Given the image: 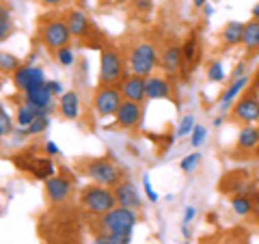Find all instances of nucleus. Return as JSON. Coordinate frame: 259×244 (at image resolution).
I'll return each instance as SVG.
<instances>
[{
    "label": "nucleus",
    "instance_id": "f257e3e1",
    "mask_svg": "<svg viewBox=\"0 0 259 244\" xmlns=\"http://www.w3.org/2000/svg\"><path fill=\"white\" fill-rule=\"evenodd\" d=\"M95 233H132L134 225L139 223L136 210L130 208H112L110 212L95 216Z\"/></svg>",
    "mask_w": 259,
    "mask_h": 244
},
{
    "label": "nucleus",
    "instance_id": "f03ea898",
    "mask_svg": "<svg viewBox=\"0 0 259 244\" xmlns=\"http://www.w3.org/2000/svg\"><path fill=\"white\" fill-rule=\"evenodd\" d=\"M80 206L89 214L102 216L110 212L112 208H117L115 190H110L108 186H102V184L87 186V188H82V194H80Z\"/></svg>",
    "mask_w": 259,
    "mask_h": 244
},
{
    "label": "nucleus",
    "instance_id": "7ed1b4c3",
    "mask_svg": "<svg viewBox=\"0 0 259 244\" xmlns=\"http://www.w3.org/2000/svg\"><path fill=\"white\" fill-rule=\"evenodd\" d=\"M39 37L50 50H61L69 44L71 30L67 26V20L63 15H44L39 20Z\"/></svg>",
    "mask_w": 259,
    "mask_h": 244
},
{
    "label": "nucleus",
    "instance_id": "20e7f679",
    "mask_svg": "<svg viewBox=\"0 0 259 244\" xmlns=\"http://www.w3.org/2000/svg\"><path fill=\"white\" fill-rule=\"evenodd\" d=\"M158 63V50L151 42H139L136 46H132L130 50V59H127V71L125 74H134V76H143L149 78V74L153 71Z\"/></svg>",
    "mask_w": 259,
    "mask_h": 244
},
{
    "label": "nucleus",
    "instance_id": "39448f33",
    "mask_svg": "<svg viewBox=\"0 0 259 244\" xmlns=\"http://www.w3.org/2000/svg\"><path fill=\"white\" fill-rule=\"evenodd\" d=\"M84 175H89L95 184L108 186V188H115L119 182H123L121 177V169L108 158H91L84 162Z\"/></svg>",
    "mask_w": 259,
    "mask_h": 244
},
{
    "label": "nucleus",
    "instance_id": "423d86ee",
    "mask_svg": "<svg viewBox=\"0 0 259 244\" xmlns=\"http://www.w3.org/2000/svg\"><path fill=\"white\" fill-rule=\"evenodd\" d=\"M123 61L121 54L115 48H104L102 50V59H100V85L102 87H117L123 83V74H125Z\"/></svg>",
    "mask_w": 259,
    "mask_h": 244
},
{
    "label": "nucleus",
    "instance_id": "0eeeda50",
    "mask_svg": "<svg viewBox=\"0 0 259 244\" xmlns=\"http://www.w3.org/2000/svg\"><path fill=\"white\" fill-rule=\"evenodd\" d=\"M15 167L20 171H26V173H32L35 180H41V182H48L50 177H54V165L50 162V158L44 156H35L32 151H22L18 156L13 158Z\"/></svg>",
    "mask_w": 259,
    "mask_h": 244
},
{
    "label": "nucleus",
    "instance_id": "6e6552de",
    "mask_svg": "<svg viewBox=\"0 0 259 244\" xmlns=\"http://www.w3.org/2000/svg\"><path fill=\"white\" fill-rule=\"evenodd\" d=\"M123 104V93L117 87H102L93 95V110L100 117H115Z\"/></svg>",
    "mask_w": 259,
    "mask_h": 244
},
{
    "label": "nucleus",
    "instance_id": "1a4fd4ad",
    "mask_svg": "<svg viewBox=\"0 0 259 244\" xmlns=\"http://www.w3.org/2000/svg\"><path fill=\"white\" fill-rule=\"evenodd\" d=\"M231 119L242 126H250L253 121H259V97L255 93H246L244 97H240L231 110Z\"/></svg>",
    "mask_w": 259,
    "mask_h": 244
},
{
    "label": "nucleus",
    "instance_id": "9d476101",
    "mask_svg": "<svg viewBox=\"0 0 259 244\" xmlns=\"http://www.w3.org/2000/svg\"><path fill=\"white\" fill-rule=\"evenodd\" d=\"M141 119H143V106L141 104L123 100L121 108L117 110V115H115V124L121 130H136L141 126Z\"/></svg>",
    "mask_w": 259,
    "mask_h": 244
},
{
    "label": "nucleus",
    "instance_id": "9b49d317",
    "mask_svg": "<svg viewBox=\"0 0 259 244\" xmlns=\"http://www.w3.org/2000/svg\"><path fill=\"white\" fill-rule=\"evenodd\" d=\"M52 87L50 83H44V85H37V87H30L26 93H24V102L30 104V106H35L44 112V115H48L54 106H52Z\"/></svg>",
    "mask_w": 259,
    "mask_h": 244
},
{
    "label": "nucleus",
    "instance_id": "f8f14e48",
    "mask_svg": "<svg viewBox=\"0 0 259 244\" xmlns=\"http://www.w3.org/2000/svg\"><path fill=\"white\" fill-rule=\"evenodd\" d=\"M44 190H46V197H48V201H50L52 206H63V203L69 199V194H71V182L67 180V177H63V175H54V177H50V180L46 182Z\"/></svg>",
    "mask_w": 259,
    "mask_h": 244
},
{
    "label": "nucleus",
    "instance_id": "ddd939ff",
    "mask_svg": "<svg viewBox=\"0 0 259 244\" xmlns=\"http://www.w3.org/2000/svg\"><path fill=\"white\" fill-rule=\"evenodd\" d=\"M112 190H115V197H117V206L136 210V212H139V210L143 208L141 192L136 190V186H134L132 182H119Z\"/></svg>",
    "mask_w": 259,
    "mask_h": 244
},
{
    "label": "nucleus",
    "instance_id": "4468645a",
    "mask_svg": "<svg viewBox=\"0 0 259 244\" xmlns=\"http://www.w3.org/2000/svg\"><path fill=\"white\" fill-rule=\"evenodd\" d=\"M145 83H147V78H143V76H134V74L125 76L123 83L119 85L121 93H123V100L143 104L145 100H147V93H145Z\"/></svg>",
    "mask_w": 259,
    "mask_h": 244
},
{
    "label": "nucleus",
    "instance_id": "2eb2a0df",
    "mask_svg": "<svg viewBox=\"0 0 259 244\" xmlns=\"http://www.w3.org/2000/svg\"><path fill=\"white\" fill-rule=\"evenodd\" d=\"M65 20H67V26L71 30V37H76V39L89 37V32H91V22H89L84 11L71 9V11L65 13Z\"/></svg>",
    "mask_w": 259,
    "mask_h": 244
},
{
    "label": "nucleus",
    "instance_id": "dca6fc26",
    "mask_svg": "<svg viewBox=\"0 0 259 244\" xmlns=\"http://www.w3.org/2000/svg\"><path fill=\"white\" fill-rule=\"evenodd\" d=\"M160 63H162V67H164L166 74H177V71L184 67V50H182V46L171 44L168 48H164Z\"/></svg>",
    "mask_w": 259,
    "mask_h": 244
},
{
    "label": "nucleus",
    "instance_id": "f3484780",
    "mask_svg": "<svg viewBox=\"0 0 259 244\" xmlns=\"http://www.w3.org/2000/svg\"><path fill=\"white\" fill-rule=\"evenodd\" d=\"M147 100H168L171 97V83L162 76H149L145 83Z\"/></svg>",
    "mask_w": 259,
    "mask_h": 244
},
{
    "label": "nucleus",
    "instance_id": "a211bd4d",
    "mask_svg": "<svg viewBox=\"0 0 259 244\" xmlns=\"http://www.w3.org/2000/svg\"><path fill=\"white\" fill-rule=\"evenodd\" d=\"M259 147V128L255 126H244L240 130V134H238V141H236V149L238 151H246L250 153Z\"/></svg>",
    "mask_w": 259,
    "mask_h": 244
},
{
    "label": "nucleus",
    "instance_id": "6ab92c4d",
    "mask_svg": "<svg viewBox=\"0 0 259 244\" xmlns=\"http://www.w3.org/2000/svg\"><path fill=\"white\" fill-rule=\"evenodd\" d=\"M59 112H61V117L67 119V121L78 119V115H80V97H78V93H74V91L63 93L61 102H59Z\"/></svg>",
    "mask_w": 259,
    "mask_h": 244
},
{
    "label": "nucleus",
    "instance_id": "aec40b11",
    "mask_svg": "<svg viewBox=\"0 0 259 244\" xmlns=\"http://www.w3.org/2000/svg\"><path fill=\"white\" fill-rule=\"evenodd\" d=\"M244 26H246V24H242V22H229L223 28V32H221L223 44L225 46H238V44H242V39H244Z\"/></svg>",
    "mask_w": 259,
    "mask_h": 244
},
{
    "label": "nucleus",
    "instance_id": "412c9836",
    "mask_svg": "<svg viewBox=\"0 0 259 244\" xmlns=\"http://www.w3.org/2000/svg\"><path fill=\"white\" fill-rule=\"evenodd\" d=\"M248 85V76H242V78H238V80H233L231 83V87H227V91L223 93V97H221V108L223 110H227L233 104V100L242 93V89H244Z\"/></svg>",
    "mask_w": 259,
    "mask_h": 244
},
{
    "label": "nucleus",
    "instance_id": "4be33fe9",
    "mask_svg": "<svg viewBox=\"0 0 259 244\" xmlns=\"http://www.w3.org/2000/svg\"><path fill=\"white\" fill-rule=\"evenodd\" d=\"M44 112L39 110V108H35V106H30V104H20L18 106V112H15V121H18V126L20 128H28L32 121H35L37 117H41Z\"/></svg>",
    "mask_w": 259,
    "mask_h": 244
},
{
    "label": "nucleus",
    "instance_id": "5701e85b",
    "mask_svg": "<svg viewBox=\"0 0 259 244\" xmlns=\"http://www.w3.org/2000/svg\"><path fill=\"white\" fill-rule=\"evenodd\" d=\"M242 44H244L248 52L259 50V20H250L244 26V39H242Z\"/></svg>",
    "mask_w": 259,
    "mask_h": 244
},
{
    "label": "nucleus",
    "instance_id": "b1692460",
    "mask_svg": "<svg viewBox=\"0 0 259 244\" xmlns=\"http://www.w3.org/2000/svg\"><path fill=\"white\" fill-rule=\"evenodd\" d=\"M253 208H255L253 197H248V194H233L231 197V210L238 216H248L253 212Z\"/></svg>",
    "mask_w": 259,
    "mask_h": 244
},
{
    "label": "nucleus",
    "instance_id": "393cba45",
    "mask_svg": "<svg viewBox=\"0 0 259 244\" xmlns=\"http://www.w3.org/2000/svg\"><path fill=\"white\" fill-rule=\"evenodd\" d=\"M11 78H13L15 89L22 93H26L28 87H30V65H20V67L11 74Z\"/></svg>",
    "mask_w": 259,
    "mask_h": 244
},
{
    "label": "nucleus",
    "instance_id": "a878e982",
    "mask_svg": "<svg viewBox=\"0 0 259 244\" xmlns=\"http://www.w3.org/2000/svg\"><path fill=\"white\" fill-rule=\"evenodd\" d=\"M13 35V15L7 7L0 9V42H7Z\"/></svg>",
    "mask_w": 259,
    "mask_h": 244
},
{
    "label": "nucleus",
    "instance_id": "bb28decb",
    "mask_svg": "<svg viewBox=\"0 0 259 244\" xmlns=\"http://www.w3.org/2000/svg\"><path fill=\"white\" fill-rule=\"evenodd\" d=\"M184 50V65L186 63H192L197 59V52H199V42H197V32H192V35L186 39V44L182 46Z\"/></svg>",
    "mask_w": 259,
    "mask_h": 244
},
{
    "label": "nucleus",
    "instance_id": "cd10ccee",
    "mask_svg": "<svg viewBox=\"0 0 259 244\" xmlns=\"http://www.w3.org/2000/svg\"><path fill=\"white\" fill-rule=\"evenodd\" d=\"M132 233H95V240L102 244H130Z\"/></svg>",
    "mask_w": 259,
    "mask_h": 244
},
{
    "label": "nucleus",
    "instance_id": "c85d7f7f",
    "mask_svg": "<svg viewBox=\"0 0 259 244\" xmlns=\"http://www.w3.org/2000/svg\"><path fill=\"white\" fill-rule=\"evenodd\" d=\"M18 67H20V61L15 59L13 54H9V52L0 54V69H3V74H13Z\"/></svg>",
    "mask_w": 259,
    "mask_h": 244
},
{
    "label": "nucleus",
    "instance_id": "c756f323",
    "mask_svg": "<svg viewBox=\"0 0 259 244\" xmlns=\"http://www.w3.org/2000/svg\"><path fill=\"white\" fill-rule=\"evenodd\" d=\"M199 162H201V153H199V151H192V153H188L186 158H182L180 169L184 171V173H192V171L199 167Z\"/></svg>",
    "mask_w": 259,
    "mask_h": 244
},
{
    "label": "nucleus",
    "instance_id": "7c9ffc66",
    "mask_svg": "<svg viewBox=\"0 0 259 244\" xmlns=\"http://www.w3.org/2000/svg\"><path fill=\"white\" fill-rule=\"evenodd\" d=\"M11 132H13V119H11L9 112H7V108L3 106L0 108V134L9 136Z\"/></svg>",
    "mask_w": 259,
    "mask_h": 244
},
{
    "label": "nucleus",
    "instance_id": "2f4dec72",
    "mask_svg": "<svg viewBox=\"0 0 259 244\" xmlns=\"http://www.w3.org/2000/svg\"><path fill=\"white\" fill-rule=\"evenodd\" d=\"M223 78H225L223 63H221V61H214V63H209V67H207V80H209V83H221Z\"/></svg>",
    "mask_w": 259,
    "mask_h": 244
},
{
    "label": "nucleus",
    "instance_id": "473e14b6",
    "mask_svg": "<svg viewBox=\"0 0 259 244\" xmlns=\"http://www.w3.org/2000/svg\"><path fill=\"white\" fill-rule=\"evenodd\" d=\"M74 59H76V54H74V50H71L69 46L61 48V50H56V61H59L61 65H65V67L74 65Z\"/></svg>",
    "mask_w": 259,
    "mask_h": 244
},
{
    "label": "nucleus",
    "instance_id": "72a5a7b5",
    "mask_svg": "<svg viewBox=\"0 0 259 244\" xmlns=\"http://www.w3.org/2000/svg\"><path fill=\"white\" fill-rule=\"evenodd\" d=\"M48 124H50V121H48V115H41V117H37L35 121H32V124L26 128V134L30 136V134H41L44 130L48 128Z\"/></svg>",
    "mask_w": 259,
    "mask_h": 244
},
{
    "label": "nucleus",
    "instance_id": "f704fd0d",
    "mask_svg": "<svg viewBox=\"0 0 259 244\" xmlns=\"http://www.w3.org/2000/svg\"><path fill=\"white\" fill-rule=\"evenodd\" d=\"M205 134H207L205 126H194V130H192V138H190L192 147H199V145H203V143H205Z\"/></svg>",
    "mask_w": 259,
    "mask_h": 244
},
{
    "label": "nucleus",
    "instance_id": "c9c22d12",
    "mask_svg": "<svg viewBox=\"0 0 259 244\" xmlns=\"http://www.w3.org/2000/svg\"><path fill=\"white\" fill-rule=\"evenodd\" d=\"M44 83H46L44 69L41 67H35V65H30V87H37V85H44Z\"/></svg>",
    "mask_w": 259,
    "mask_h": 244
},
{
    "label": "nucleus",
    "instance_id": "e433bc0d",
    "mask_svg": "<svg viewBox=\"0 0 259 244\" xmlns=\"http://www.w3.org/2000/svg\"><path fill=\"white\" fill-rule=\"evenodd\" d=\"M192 130H194V117H192V115H186V117L182 119L180 128H177V134L186 136V134H192Z\"/></svg>",
    "mask_w": 259,
    "mask_h": 244
},
{
    "label": "nucleus",
    "instance_id": "4c0bfd02",
    "mask_svg": "<svg viewBox=\"0 0 259 244\" xmlns=\"http://www.w3.org/2000/svg\"><path fill=\"white\" fill-rule=\"evenodd\" d=\"M132 3H134L136 13H141V15H147L153 9V0H132Z\"/></svg>",
    "mask_w": 259,
    "mask_h": 244
},
{
    "label": "nucleus",
    "instance_id": "58836bf2",
    "mask_svg": "<svg viewBox=\"0 0 259 244\" xmlns=\"http://www.w3.org/2000/svg\"><path fill=\"white\" fill-rule=\"evenodd\" d=\"M143 186H145V192H147V199H149V201H158V194L153 192V188H151L149 175H145V177H143Z\"/></svg>",
    "mask_w": 259,
    "mask_h": 244
},
{
    "label": "nucleus",
    "instance_id": "ea45409f",
    "mask_svg": "<svg viewBox=\"0 0 259 244\" xmlns=\"http://www.w3.org/2000/svg\"><path fill=\"white\" fill-rule=\"evenodd\" d=\"M44 153H46V156H59V147H56L52 141H48L44 145Z\"/></svg>",
    "mask_w": 259,
    "mask_h": 244
},
{
    "label": "nucleus",
    "instance_id": "a19ab883",
    "mask_svg": "<svg viewBox=\"0 0 259 244\" xmlns=\"http://www.w3.org/2000/svg\"><path fill=\"white\" fill-rule=\"evenodd\" d=\"M244 71H246V65H244V63H240L238 67L233 69V74H231V83H233V80H238V78H242V76H246Z\"/></svg>",
    "mask_w": 259,
    "mask_h": 244
},
{
    "label": "nucleus",
    "instance_id": "79ce46f5",
    "mask_svg": "<svg viewBox=\"0 0 259 244\" xmlns=\"http://www.w3.org/2000/svg\"><path fill=\"white\" fill-rule=\"evenodd\" d=\"M194 214H197V212H194V208H192V206H186V212H184V225H188V223L192 221V218H194Z\"/></svg>",
    "mask_w": 259,
    "mask_h": 244
},
{
    "label": "nucleus",
    "instance_id": "37998d69",
    "mask_svg": "<svg viewBox=\"0 0 259 244\" xmlns=\"http://www.w3.org/2000/svg\"><path fill=\"white\" fill-rule=\"evenodd\" d=\"M50 87H52V93L54 95H63V85L59 83V80H52Z\"/></svg>",
    "mask_w": 259,
    "mask_h": 244
},
{
    "label": "nucleus",
    "instance_id": "c03bdc74",
    "mask_svg": "<svg viewBox=\"0 0 259 244\" xmlns=\"http://www.w3.org/2000/svg\"><path fill=\"white\" fill-rule=\"evenodd\" d=\"M44 7H59V5H63L65 0H39Z\"/></svg>",
    "mask_w": 259,
    "mask_h": 244
},
{
    "label": "nucleus",
    "instance_id": "a18cd8bd",
    "mask_svg": "<svg viewBox=\"0 0 259 244\" xmlns=\"http://www.w3.org/2000/svg\"><path fill=\"white\" fill-rule=\"evenodd\" d=\"M192 3H194V7H197V9H201V7L207 5V0H192Z\"/></svg>",
    "mask_w": 259,
    "mask_h": 244
},
{
    "label": "nucleus",
    "instance_id": "49530a36",
    "mask_svg": "<svg viewBox=\"0 0 259 244\" xmlns=\"http://www.w3.org/2000/svg\"><path fill=\"white\" fill-rule=\"evenodd\" d=\"M253 20H259V3L253 7Z\"/></svg>",
    "mask_w": 259,
    "mask_h": 244
},
{
    "label": "nucleus",
    "instance_id": "de8ad7c7",
    "mask_svg": "<svg viewBox=\"0 0 259 244\" xmlns=\"http://www.w3.org/2000/svg\"><path fill=\"white\" fill-rule=\"evenodd\" d=\"M203 11H205V15H212V7L205 5V7H203Z\"/></svg>",
    "mask_w": 259,
    "mask_h": 244
},
{
    "label": "nucleus",
    "instance_id": "09e8293b",
    "mask_svg": "<svg viewBox=\"0 0 259 244\" xmlns=\"http://www.w3.org/2000/svg\"><path fill=\"white\" fill-rule=\"evenodd\" d=\"M110 3H115V5H123V3H130V0H110Z\"/></svg>",
    "mask_w": 259,
    "mask_h": 244
},
{
    "label": "nucleus",
    "instance_id": "8fccbe9b",
    "mask_svg": "<svg viewBox=\"0 0 259 244\" xmlns=\"http://www.w3.org/2000/svg\"><path fill=\"white\" fill-rule=\"evenodd\" d=\"M255 156H257V158H259V147H257V149H255Z\"/></svg>",
    "mask_w": 259,
    "mask_h": 244
},
{
    "label": "nucleus",
    "instance_id": "3c124183",
    "mask_svg": "<svg viewBox=\"0 0 259 244\" xmlns=\"http://www.w3.org/2000/svg\"><path fill=\"white\" fill-rule=\"evenodd\" d=\"M91 244H102V242H100V240H93V242H91Z\"/></svg>",
    "mask_w": 259,
    "mask_h": 244
}]
</instances>
